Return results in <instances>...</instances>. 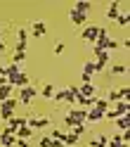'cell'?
Returning a JSON list of instances; mask_svg holds the SVG:
<instances>
[{
	"label": "cell",
	"instance_id": "7a4b0ae2",
	"mask_svg": "<svg viewBox=\"0 0 130 147\" xmlns=\"http://www.w3.org/2000/svg\"><path fill=\"white\" fill-rule=\"evenodd\" d=\"M130 107H128V100H118L114 109H107L104 112V119H111V121H116L118 116H128Z\"/></svg>",
	"mask_w": 130,
	"mask_h": 147
},
{
	"label": "cell",
	"instance_id": "3957f363",
	"mask_svg": "<svg viewBox=\"0 0 130 147\" xmlns=\"http://www.w3.org/2000/svg\"><path fill=\"white\" fill-rule=\"evenodd\" d=\"M36 95H38V90H36L33 86H26V88H19V95H17V100H19V105L29 107V105L33 102Z\"/></svg>",
	"mask_w": 130,
	"mask_h": 147
},
{
	"label": "cell",
	"instance_id": "7c38bea8",
	"mask_svg": "<svg viewBox=\"0 0 130 147\" xmlns=\"http://www.w3.org/2000/svg\"><path fill=\"white\" fill-rule=\"evenodd\" d=\"M107 102L109 105H114V102H118V100H123V97H121V88H109V93H107Z\"/></svg>",
	"mask_w": 130,
	"mask_h": 147
},
{
	"label": "cell",
	"instance_id": "ffe728a7",
	"mask_svg": "<svg viewBox=\"0 0 130 147\" xmlns=\"http://www.w3.org/2000/svg\"><path fill=\"white\" fill-rule=\"evenodd\" d=\"M54 90H57V88H54L52 83H45V86H43V88L38 90V93H40V95H43L45 100H52V95H54Z\"/></svg>",
	"mask_w": 130,
	"mask_h": 147
},
{
	"label": "cell",
	"instance_id": "1f68e13d",
	"mask_svg": "<svg viewBox=\"0 0 130 147\" xmlns=\"http://www.w3.org/2000/svg\"><path fill=\"white\" fill-rule=\"evenodd\" d=\"M64 48H66L64 43H57V45H54V55H62V52H64Z\"/></svg>",
	"mask_w": 130,
	"mask_h": 147
},
{
	"label": "cell",
	"instance_id": "83f0119b",
	"mask_svg": "<svg viewBox=\"0 0 130 147\" xmlns=\"http://www.w3.org/2000/svg\"><path fill=\"white\" fill-rule=\"evenodd\" d=\"M64 145H66V147H73V145H78V138L76 135H71V133H66V135H64V140H62Z\"/></svg>",
	"mask_w": 130,
	"mask_h": 147
},
{
	"label": "cell",
	"instance_id": "277c9868",
	"mask_svg": "<svg viewBox=\"0 0 130 147\" xmlns=\"http://www.w3.org/2000/svg\"><path fill=\"white\" fill-rule=\"evenodd\" d=\"M26 126L29 128H48V126H52V121L48 116H26Z\"/></svg>",
	"mask_w": 130,
	"mask_h": 147
},
{
	"label": "cell",
	"instance_id": "e0dca14e",
	"mask_svg": "<svg viewBox=\"0 0 130 147\" xmlns=\"http://www.w3.org/2000/svg\"><path fill=\"white\" fill-rule=\"evenodd\" d=\"M102 119H104V112H99V109H95V107H90V109H88L85 121H102Z\"/></svg>",
	"mask_w": 130,
	"mask_h": 147
},
{
	"label": "cell",
	"instance_id": "5bb4252c",
	"mask_svg": "<svg viewBox=\"0 0 130 147\" xmlns=\"http://www.w3.org/2000/svg\"><path fill=\"white\" fill-rule=\"evenodd\" d=\"M17 140H29V138L33 135V128H29V126H21V128H17Z\"/></svg>",
	"mask_w": 130,
	"mask_h": 147
},
{
	"label": "cell",
	"instance_id": "e575fe53",
	"mask_svg": "<svg viewBox=\"0 0 130 147\" xmlns=\"http://www.w3.org/2000/svg\"><path fill=\"white\" fill-rule=\"evenodd\" d=\"M50 147H66V145H64L62 140H52V145H50Z\"/></svg>",
	"mask_w": 130,
	"mask_h": 147
},
{
	"label": "cell",
	"instance_id": "cb8c5ba5",
	"mask_svg": "<svg viewBox=\"0 0 130 147\" xmlns=\"http://www.w3.org/2000/svg\"><path fill=\"white\" fill-rule=\"evenodd\" d=\"M92 107H95V109H99V112H107V109H109V102H107V100L104 97H95V102H92Z\"/></svg>",
	"mask_w": 130,
	"mask_h": 147
},
{
	"label": "cell",
	"instance_id": "f546056e",
	"mask_svg": "<svg viewBox=\"0 0 130 147\" xmlns=\"http://www.w3.org/2000/svg\"><path fill=\"white\" fill-rule=\"evenodd\" d=\"M52 145V138L50 135H40L38 138V147H50Z\"/></svg>",
	"mask_w": 130,
	"mask_h": 147
},
{
	"label": "cell",
	"instance_id": "8fae6325",
	"mask_svg": "<svg viewBox=\"0 0 130 147\" xmlns=\"http://www.w3.org/2000/svg\"><path fill=\"white\" fill-rule=\"evenodd\" d=\"M14 142H17V135H12V133H0V145L3 147H14Z\"/></svg>",
	"mask_w": 130,
	"mask_h": 147
},
{
	"label": "cell",
	"instance_id": "ac0fdd59",
	"mask_svg": "<svg viewBox=\"0 0 130 147\" xmlns=\"http://www.w3.org/2000/svg\"><path fill=\"white\" fill-rule=\"evenodd\" d=\"M7 126H10L12 131H17V128H21V126H26V116H12L10 121H7Z\"/></svg>",
	"mask_w": 130,
	"mask_h": 147
},
{
	"label": "cell",
	"instance_id": "52a82bcc",
	"mask_svg": "<svg viewBox=\"0 0 130 147\" xmlns=\"http://www.w3.org/2000/svg\"><path fill=\"white\" fill-rule=\"evenodd\" d=\"M31 36H36V38H43V36H48V24L45 22H33V26H31V31H29Z\"/></svg>",
	"mask_w": 130,
	"mask_h": 147
},
{
	"label": "cell",
	"instance_id": "d590c367",
	"mask_svg": "<svg viewBox=\"0 0 130 147\" xmlns=\"http://www.w3.org/2000/svg\"><path fill=\"white\" fill-rule=\"evenodd\" d=\"M5 50H7V45H5V40L0 38V55H5Z\"/></svg>",
	"mask_w": 130,
	"mask_h": 147
},
{
	"label": "cell",
	"instance_id": "d6986e66",
	"mask_svg": "<svg viewBox=\"0 0 130 147\" xmlns=\"http://www.w3.org/2000/svg\"><path fill=\"white\" fill-rule=\"evenodd\" d=\"M107 145H109V138L107 135H97V138H92V140H90L88 147H107Z\"/></svg>",
	"mask_w": 130,
	"mask_h": 147
},
{
	"label": "cell",
	"instance_id": "7402d4cb",
	"mask_svg": "<svg viewBox=\"0 0 130 147\" xmlns=\"http://www.w3.org/2000/svg\"><path fill=\"white\" fill-rule=\"evenodd\" d=\"M29 31H26V29H17V43H19V45H29Z\"/></svg>",
	"mask_w": 130,
	"mask_h": 147
},
{
	"label": "cell",
	"instance_id": "4dcf8cb0",
	"mask_svg": "<svg viewBox=\"0 0 130 147\" xmlns=\"http://www.w3.org/2000/svg\"><path fill=\"white\" fill-rule=\"evenodd\" d=\"M116 22H118V24H121V26H123V29H125V26H128V22H130V19H128V14H121V17H118Z\"/></svg>",
	"mask_w": 130,
	"mask_h": 147
},
{
	"label": "cell",
	"instance_id": "44dd1931",
	"mask_svg": "<svg viewBox=\"0 0 130 147\" xmlns=\"http://www.w3.org/2000/svg\"><path fill=\"white\" fill-rule=\"evenodd\" d=\"M125 71H128L125 64H111V69H109L111 76H125Z\"/></svg>",
	"mask_w": 130,
	"mask_h": 147
},
{
	"label": "cell",
	"instance_id": "836d02e7",
	"mask_svg": "<svg viewBox=\"0 0 130 147\" xmlns=\"http://www.w3.org/2000/svg\"><path fill=\"white\" fill-rule=\"evenodd\" d=\"M128 95H130V88H128V86H123V88H121V97L128 100Z\"/></svg>",
	"mask_w": 130,
	"mask_h": 147
},
{
	"label": "cell",
	"instance_id": "4316f807",
	"mask_svg": "<svg viewBox=\"0 0 130 147\" xmlns=\"http://www.w3.org/2000/svg\"><path fill=\"white\" fill-rule=\"evenodd\" d=\"M52 100L57 105H62V102H66V93H64V88H59V90H54V95H52Z\"/></svg>",
	"mask_w": 130,
	"mask_h": 147
},
{
	"label": "cell",
	"instance_id": "9c48e42d",
	"mask_svg": "<svg viewBox=\"0 0 130 147\" xmlns=\"http://www.w3.org/2000/svg\"><path fill=\"white\" fill-rule=\"evenodd\" d=\"M85 19H88V14H80L78 10H73V7H71V12H69V22H71L73 26H83V24H85Z\"/></svg>",
	"mask_w": 130,
	"mask_h": 147
},
{
	"label": "cell",
	"instance_id": "6da1fadb",
	"mask_svg": "<svg viewBox=\"0 0 130 147\" xmlns=\"http://www.w3.org/2000/svg\"><path fill=\"white\" fill-rule=\"evenodd\" d=\"M17 107H19V100L17 97H10V100H5V102H0V119H3V121H10L14 116V112H17Z\"/></svg>",
	"mask_w": 130,
	"mask_h": 147
},
{
	"label": "cell",
	"instance_id": "30bf717a",
	"mask_svg": "<svg viewBox=\"0 0 130 147\" xmlns=\"http://www.w3.org/2000/svg\"><path fill=\"white\" fill-rule=\"evenodd\" d=\"M64 93H66V105H76V100H78V86H69V88H64Z\"/></svg>",
	"mask_w": 130,
	"mask_h": 147
},
{
	"label": "cell",
	"instance_id": "ba28073f",
	"mask_svg": "<svg viewBox=\"0 0 130 147\" xmlns=\"http://www.w3.org/2000/svg\"><path fill=\"white\" fill-rule=\"evenodd\" d=\"M97 93H99V90L92 86V83H80V86H78V95H80V97H95Z\"/></svg>",
	"mask_w": 130,
	"mask_h": 147
},
{
	"label": "cell",
	"instance_id": "8992f818",
	"mask_svg": "<svg viewBox=\"0 0 130 147\" xmlns=\"http://www.w3.org/2000/svg\"><path fill=\"white\" fill-rule=\"evenodd\" d=\"M107 147H128V131L116 133L114 138H109V145Z\"/></svg>",
	"mask_w": 130,
	"mask_h": 147
},
{
	"label": "cell",
	"instance_id": "484cf974",
	"mask_svg": "<svg viewBox=\"0 0 130 147\" xmlns=\"http://www.w3.org/2000/svg\"><path fill=\"white\" fill-rule=\"evenodd\" d=\"M83 74H85V76H97V71H95V62H85L83 64Z\"/></svg>",
	"mask_w": 130,
	"mask_h": 147
},
{
	"label": "cell",
	"instance_id": "9a60e30c",
	"mask_svg": "<svg viewBox=\"0 0 130 147\" xmlns=\"http://www.w3.org/2000/svg\"><path fill=\"white\" fill-rule=\"evenodd\" d=\"M12 93H14V88H12L10 83H3V86H0V102L10 100V97H12Z\"/></svg>",
	"mask_w": 130,
	"mask_h": 147
},
{
	"label": "cell",
	"instance_id": "2e32d148",
	"mask_svg": "<svg viewBox=\"0 0 130 147\" xmlns=\"http://www.w3.org/2000/svg\"><path fill=\"white\" fill-rule=\"evenodd\" d=\"M73 10H78L80 14H88L92 10V3H90V0H78V3L73 5Z\"/></svg>",
	"mask_w": 130,
	"mask_h": 147
},
{
	"label": "cell",
	"instance_id": "5b68a950",
	"mask_svg": "<svg viewBox=\"0 0 130 147\" xmlns=\"http://www.w3.org/2000/svg\"><path fill=\"white\" fill-rule=\"evenodd\" d=\"M99 29H102V26H97V24H90V26H85V29H83L80 38L85 40V43H95V40H97V36H99Z\"/></svg>",
	"mask_w": 130,
	"mask_h": 147
},
{
	"label": "cell",
	"instance_id": "d4e9b609",
	"mask_svg": "<svg viewBox=\"0 0 130 147\" xmlns=\"http://www.w3.org/2000/svg\"><path fill=\"white\" fill-rule=\"evenodd\" d=\"M66 133H71V135H76V138H80L83 133H85V123H76V126H71Z\"/></svg>",
	"mask_w": 130,
	"mask_h": 147
},
{
	"label": "cell",
	"instance_id": "d6a6232c",
	"mask_svg": "<svg viewBox=\"0 0 130 147\" xmlns=\"http://www.w3.org/2000/svg\"><path fill=\"white\" fill-rule=\"evenodd\" d=\"M109 50H118V43H116L114 38H111V40H109V45H107V52H109Z\"/></svg>",
	"mask_w": 130,
	"mask_h": 147
},
{
	"label": "cell",
	"instance_id": "f1b7e54d",
	"mask_svg": "<svg viewBox=\"0 0 130 147\" xmlns=\"http://www.w3.org/2000/svg\"><path fill=\"white\" fill-rule=\"evenodd\" d=\"M24 62H26V52H14L12 55V64L19 67V64H24Z\"/></svg>",
	"mask_w": 130,
	"mask_h": 147
},
{
	"label": "cell",
	"instance_id": "603a6c76",
	"mask_svg": "<svg viewBox=\"0 0 130 147\" xmlns=\"http://www.w3.org/2000/svg\"><path fill=\"white\" fill-rule=\"evenodd\" d=\"M114 123H116V133H123V131H128V116H118Z\"/></svg>",
	"mask_w": 130,
	"mask_h": 147
},
{
	"label": "cell",
	"instance_id": "4fadbf2b",
	"mask_svg": "<svg viewBox=\"0 0 130 147\" xmlns=\"http://www.w3.org/2000/svg\"><path fill=\"white\" fill-rule=\"evenodd\" d=\"M118 5H121V3H111V5H109V10H107V19H109V22H116L118 17H121Z\"/></svg>",
	"mask_w": 130,
	"mask_h": 147
}]
</instances>
